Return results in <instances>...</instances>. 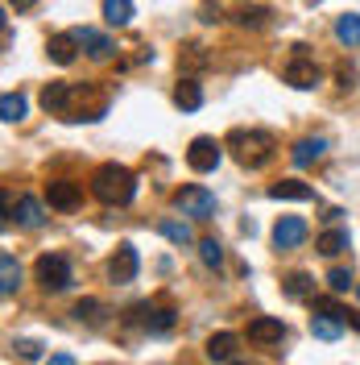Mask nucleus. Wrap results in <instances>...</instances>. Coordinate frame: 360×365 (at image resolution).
<instances>
[{"label":"nucleus","instance_id":"obj_37","mask_svg":"<svg viewBox=\"0 0 360 365\" xmlns=\"http://www.w3.org/2000/svg\"><path fill=\"white\" fill-rule=\"evenodd\" d=\"M228 365H245V361H228Z\"/></svg>","mask_w":360,"mask_h":365},{"label":"nucleus","instance_id":"obj_15","mask_svg":"<svg viewBox=\"0 0 360 365\" xmlns=\"http://www.w3.org/2000/svg\"><path fill=\"white\" fill-rule=\"evenodd\" d=\"M323 150H327V137H302V141H294L290 162L294 166H311V162L323 158Z\"/></svg>","mask_w":360,"mask_h":365},{"label":"nucleus","instance_id":"obj_12","mask_svg":"<svg viewBox=\"0 0 360 365\" xmlns=\"http://www.w3.org/2000/svg\"><path fill=\"white\" fill-rule=\"evenodd\" d=\"M46 200H50V207H58V212H75L83 195H79V182L54 179V182H46Z\"/></svg>","mask_w":360,"mask_h":365},{"label":"nucleus","instance_id":"obj_23","mask_svg":"<svg viewBox=\"0 0 360 365\" xmlns=\"http://www.w3.org/2000/svg\"><path fill=\"white\" fill-rule=\"evenodd\" d=\"M25 113H29V104H25V96H21V91H4V96H0V116H4L9 125L25 120Z\"/></svg>","mask_w":360,"mask_h":365},{"label":"nucleus","instance_id":"obj_26","mask_svg":"<svg viewBox=\"0 0 360 365\" xmlns=\"http://www.w3.org/2000/svg\"><path fill=\"white\" fill-rule=\"evenodd\" d=\"M336 42L339 46H360V13H344L336 21Z\"/></svg>","mask_w":360,"mask_h":365},{"label":"nucleus","instance_id":"obj_10","mask_svg":"<svg viewBox=\"0 0 360 365\" xmlns=\"http://www.w3.org/2000/svg\"><path fill=\"white\" fill-rule=\"evenodd\" d=\"M75 91H79L75 83H46L42 88V108L67 120V113L75 108Z\"/></svg>","mask_w":360,"mask_h":365},{"label":"nucleus","instance_id":"obj_31","mask_svg":"<svg viewBox=\"0 0 360 365\" xmlns=\"http://www.w3.org/2000/svg\"><path fill=\"white\" fill-rule=\"evenodd\" d=\"M327 287H332V295H344V291L352 287V270H348V266H332V270H327Z\"/></svg>","mask_w":360,"mask_h":365},{"label":"nucleus","instance_id":"obj_7","mask_svg":"<svg viewBox=\"0 0 360 365\" xmlns=\"http://www.w3.org/2000/svg\"><path fill=\"white\" fill-rule=\"evenodd\" d=\"M220 158H224V154H220V141H216V137H195V141H191V150H186V166H191V170H199V175L216 170Z\"/></svg>","mask_w":360,"mask_h":365},{"label":"nucleus","instance_id":"obj_24","mask_svg":"<svg viewBox=\"0 0 360 365\" xmlns=\"http://www.w3.org/2000/svg\"><path fill=\"white\" fill-rule=\"evenodd\" d=\"M265 17H270V13H265L261 4H236V9H232V21L240 25V29H261Z\"/></svg>","mask_w":360,"mask_h":365},{"label":"nucleus","instance_id":"obj_11","mask_svg":"<svg viewBox=\"0 0 360 365\" xmlns=\"http://www.w3.org/2000/svg\"><path fill=\"white\" fill-rule=\"evenodd\" d=\"M302 241H307V220L302 216H282L273 225V245L277 250H298Z\"/></svg>","mask_w":360,"mask_h":365},{"label":"nucleus","instance_id":"obj_16","mask_svg":"<svg viewBox=\"0 0 360 365\" xmlns=\"http://www.w3.org/2000/svg\"><path fill=\"white\" fill-rule=\"evenodd\" d=\"M9 216H17V225L21 228H42V204H38V200H33V195H21V200H17V207L9 204Z\"/></svg>","mask_w":360,"mask_h":365},{"label":"nucleus","instance_id":"obj_34","mask_svg":"<svg viewBox=\"0 0 360 365\" xmlns=\"http://www.w3.org/2000/svg\"><path fill=\"white\" fill-rule=\"evenodd\" d=\"M46 365H75V357H70V353H54Z\"/></svg>","mask_w":360,"mask_h":365},{"label":"nucleus","instance_id":"obj_35","mask_svg":"<svg viewBox=\"0 0 360 365\" xmlns=\"http://www.w3.org/2000/svg\"><path fill=\"white\" fill-rule=\"evenodd\" d=\"M38 0H9V9H17V13H25V9H33Z\"/></svg>","mask_w":360,"mask_h":365},{"label":"nucleus","instance_id":"obj_19","mask_svg":"<svg viewBox=\"0 0 360 365\" xmlns=\"http://www.w3.org/2000/svg\"><path fill=\"white\" fill-rule=\"evenodd\" d=\"M344 324H348V319L319 312V316H311V336H319V341H336L339 332H344Z\"/></svg>","mask_w":360,"mask_h":365},{"label":"nucleus","instance_id":"obj_13","mask_svg":"<svg viewBox=\"0 0 360 365\" xmlns=\"http://www.w3.org/2000/svg\"><path fill=\"white\" fill-rule=\"evenodd\" d=\"M75 38H79V46H83V50H88L91 58H95V63H104V58H112V38H108V34H100V29H75Z\"/></svg>","mask_w":360,"mask_h":365},{"label":"nucleus","instance_id":"obj_27","mask_svg":"<svg viewBox=\"0 0 360 365\" xmlns=\"http://www.w3.org/2000/svg\"><path fill=\"white\" fill-rule=\"evenodd\" d=\"M315 245H319V253H323V257H339V253L348 250V232H344V228H327Z\"/></svg>","mask_w":360,"mask_h":365},{"label":"nucleus","instance_id":"obj_28","mask_svg":"<svg viewBox=\"0 0 360 365\" xmlns=\"http://www.w3.org/2000/svg\"><path fill=\"white\" fill-rule=\"evenodd\" d=\"M158 232L166 237V241H174V245H191V241H195V232H191L186 220H162Z\"/></svg>","mask_w":360,"mask_h":365},{"label":"nucleus","instance_id":"obj_29","mask_svg":"<svg viewBox=\"0 0 360 365\" xmlns=\"http://www.w3.org/2000/svg\"><path fill=\"white\" fill-rule=\"evenodd\" d=\"M104 21L108 25H129L133 21V0H104Z\"/></svg>","mask_w":360,"mask_h":365},{"label":"nucleus","instance_id":"obj_6","mask_svg":"<svg viewBox=\"0 0 360 365\" xmlns=\"http://www.w3.org/2000/svg\"><path fill=\"white\" fill-rule=\"evenodd\" d=\"M137 270H141V257H137V245H129V241H120L112 253V262H108V278H112L116 287H129L137 278Z\"/></svg>","mask_w":360,"mask_h":365},{"label":"nucleus","instance_id":"obj_22","mask_svg":"<svg viewBox=\"0 0 360 365\" xmlns=\"http://www.w3.org/2000/svg\"><path fill=\"white\" fill-rule=\"evenodd\" d=\"M207 63H211V58H207V50L195 46V42H186L179 50V71H182V75H195V71H203Z\"/></svg>","mask_w":360,"mask_h":365},{"label":"nucleus","instance_id":"obj_9","mask_svg":"<svg viewBox=\"0 0 360 365\" xmlns=\"http://www.w3.org/2000/svg\"><path fill=\"white\" fill-rule=\"evenodd\" d=\"M145 332H170L174 328V307H158V303H141V307H133V316Z\"/></svg>","mask_w":360,"mask_h":365},{"label":"nucleus","instance_id":"obj_21","mask_svg":"<svg viewBox=\"0 0 360 365\" xmlns=\"http://www.w3.org/2000/svg\"><path fill=\"white\" fill-rule=\"evenodd\" d=\"M270 200H315V191L298 179H282L270 187Z\"/></svg>","mask_w":360,"mask_h":365},{"label":"nucleus","instance_id":"obj_20","mask_svg":"<svg viewBox=\"0 0 360 365\" xmlns=\"http://www.w3.org/2000/svg\"><path fill=\"white\" fill-rule=\"evenodd\" d=\"M21 287V266L13 253H0V295H13Z\"/></svg>","mask_w":360,"mask_h":365},{"label":"nucleus","instance_id":"obj_32","mask_svg":"<svg viewBox=\"0 0 360 365\" xmlns=\"http://www.w3.org/2000/svg\"><path fill=\"white\" fill-rule=\"evenodd\" d=\"M100 312H104V307H100L95 299H79V303H75V319H88V324H100Z\"/></svg>","mask_w":360,"mask_h":365},{"label":"nucleus","instance_id":"obj_1","mask_svg":"<svg viewBox=\"0 0 360 365\" xmlns=\"http://www.w3.org/2000/svg\"><path fill=\"white\" fill-rule=\"evenodd\" d=\"M91 195H95L100 204H108V207L133 204L137 175L129 170V166H120V162H104V166H95V175H91Z\"/></svg>","mask_w":360,"mask_h":365},{"label":"nucleus","instance_id":"obj_30","mask_svg":"<svg viewBox=\"0 0 360 365\" xmlns=\"http://www.w3.org/2000/svg\"><path fill=\"white\" fill-rule=\"evenodd\" d=\"M199 257H203V266L220 270V262H224V245H220L216 237H203V241H199Z\"/></svg>","mask_w":360,"mask_h":365},{"label":"nucleus","instance_id":"obj_25","mask_svg":"<svg viewBox=\"0 0 360 365\" xmlns=\"http://www.w3.org/2000/svg\"><path fill=\"white\" fill-rule=\"evenodd\" d=\"M282 291H286V299H307L311 291H315V278H311L307 270H294V274H286Z\"/></svg>","mask_w":360,"mask_h":365},{"label":"nucleus","instance_id":"obj_17","mask_svg":"<svg viewBox=\"0 0 360 365\" xmlns=\"http://www.w3.org/2000/svg\"><path fill=\"white\" fill-rule=\"evenodd\" d=\"M174 104H179L182 113H195V108H203V88L191 79V75H182L179 88H174Z\"/></svg>","mask_w":360,"mask_h":365},{"label":"nucleus","instance_id":"obj_33","mask_svg":"<svg viewBox=\"0 0 360 365\" xmlns=\"http://www.w3.org/2000/svg\"><path fill=\"white\" fill-rule=\"evenodd\" d=\"M13 349L21 353V361H38V357H42V344H38V341H17Z\"/></svg>","mask_w":360,"mask_h":365},{"label":"nucleus","instance_id":"obj_2","mask_svg":"<svg viewBox=\"0 0 360 365\" xmlns=\"http://www.w3.org/2000/svg\"><path fill=\"white\" fill-rule=\"evenodd\" d=\"M228 150L236 154L240 166L261 170V166L273 158V150H277V137H273L270 129H232V133H228Z\"/></svg>","mask_w":360,"mask_h":365},{"label":"nucleus","instance_id":"obj_4","mask_svg":"<svg viewBox=\"0 0 360 365\" xmlns=\"http://www.w3.org/2000/svg\"><path fill=\"white\" fill-rule=\"evenodd\" d=\"M294 50H298V54H294L290 63H286V71H282V79H286L290 88H298V91H311V88H319V83H323V71H319L315 63H311V58L302 54L307 46H294Z\"/></svg>","mask_w":360,"mask_h":365},{"label":"nucleus","instance_id":"obj_38","mask_svg":"<svg viewBox=\"0 0 360 365\" xmlns=\"http://www.w3.org/2000/svg\"><path fill=\"white\" fill-rule=\"evenodd\" d=\"M356 299H360V282H356Z\"/></svg>","mask_w":360,"mask_h":365},{"label":"nucleus","instance_id":"obj_36","mask_svg":"<svg viewBox=\"0 0 360 365\" xmlns=\"http://www.w3.org/2000/svg\"><path fill=\"white\" fill-rule=\"evenodd\" d=\"M348 324H352V328L360 332V312H348Z\"/></svg>","mask_w":360,"mask_h":365},{"label":"nucleus","instance_id":"obj_8","mask_svg":"<svg viewBox=\"0 0 360 365\" xmlns=\"http://www.w3.org/2000/svg\"><path fill=\"white\" fill-rule=\"evenodd\" d=\"M248 341L261 344V349L282 344V341H286V324H282L277 316H257V319H248Z\"/></svg>","mask_w":360,"mask_h":365},{"label":"nucleus","instance_id":"obj_14","mask_svg":"<svg viewBox=\"0 0 360 365\" xmlns=\"http://www.w3.org/2000/svg\"><path fill=\"white\" fill-rule=\"evenodd\" d=\"M75 46H79L75 29H70V34H54V38L46 42V54H50V63H58V67H70V63H75Z\"/></svg>","mask_w":360,"mask_h":365},{"label":"nucleus","instance_id":"obj_3","mask_svg":"<svg viewBox=\"0 0 360 365\" xmlns=\"http://www.w3.org/2000/svg\"><path fill=\"white\" fill-rule=\"evenodd\" d=\"M33 270H38V282H42L46 291H54V295H58V291H67L70 282H75V274H70V262L63 257V253H42Z\"/></svg>","mask_w":360,"mask_h":365},{"label":"nucleus","instance_id":"obj_18","mask_svg":"<svg viewBox=\"0 0 360 365\" xmlns=\"http://www.w3.org/2000/svg\"><path fill=\"white\" fill-rule=\"evenodd\" d=\"M236 332H216V336H211V341H207V357H211V361H220V365H228L232 361V353H236Z\"/></svg>","mask_w":360,"mask_h":365},{"label":"nucleus","instance_id":"obj_5","mask_svg":"<svg viewBox=\"0 0 360 365\" xmlns=\"http://www.w3.org/2000/svg\"><path fill=\"white\" fill-rule=\"evenodd\" d=\"M174 207H179L182 216L207 220V216H216V195H211L207 187H179V191H174Z\"/></svg>","mask_w":360,"mask_h":365}]
</instances>
